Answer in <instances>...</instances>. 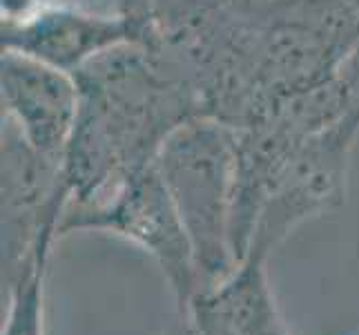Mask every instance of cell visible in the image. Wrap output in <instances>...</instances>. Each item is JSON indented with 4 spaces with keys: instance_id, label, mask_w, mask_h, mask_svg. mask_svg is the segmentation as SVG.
I'll use <instances>...</instances> for the list:
<instances>
[{
    "instance_id": "1",
    "label": "cell",
    "mask_w": 359,
    "mask_h": 335,
    "mask_svg": "<svg viewBox=\"0 0 359 335\" xmlns=\"http://www.w3.org/2000/svg\"><path fill=\"white\" fill-rule=\"evenodd\" d=\"M154 166L188 232L199 293L215 289L239 266L232 251L234 130L212 117H192L168 134Z\"/></svg>"
},
{
    "instance_id": "2",
    "label": "cell",
    "mask_w": 359,
    "mask_h": 335,
    "mask_svg": "<svg viewBox=\"0 0 359 335\" xmlns=\"http://www.w3.org/2000/svg\"><path fill=\"white\" fill-rule=\"evenodd\" d=\"M69 230H107L141 246L156 259L170 284L177 320L188 313L190 302L199 293L194 255L154 164L121 179L90 204L67 206L58 232Z\"/></svg>"
},
{
    "instance_id": "3",
    "label": "cell",
    "mask_w": 359,
    "mask_h": 335,
    "mask_svg": "<svg viewBox=\"0 0 359 335\" xmlns=\"http://www.w3.org/2000/svg\"><path fill=\"white\" fill-rule=\"evenodd\" d=\"M3 101L9 123L36 152L63 164L81 110V88L72 72L20 49L3 54Z\"/></svg>"
},
{
    "instance_id": "4",
    "label": "cell",
    "mask_w": 359,
    "mask_h": 335,
    "mask_svg": "<svg viewBox=\"0 0 359 335\" xmlns=\"http://www.w3.org/2000/svg\"><path fill=\"white\" fill-rule=\"evenodd\" d=\"M152 41L150 7L132 9L121 16H96L58 7L20 22L7 20L5 27L7 49H20L72 74L112 47H150Z\"/></svg>"
},
{
    "instance_id": "5",
    "label": "cell",
    "mask_w": 359,
    "mask_h": 335,
    "mask_svg": "<svg viewBox=\"0 0 359 335\" xmlns=\"http://www.w3.org/2000/svg\"><path fill=\"white\" fill-rule=\"evenodd\" d=\"M266 262L268 257L248 253L224 282L194 295L183 317L201 315L232 335H290L272 295Z\"/></svg>"
},
{
    "instance_id": "6",
    "label": "cell",
    "mask_w": 359,
    "mask_h": 335,
    "mask_svg": "<svg viewBox=\"0 0 359 335\" xmlns=\"http://www.w3.org/2000/svg\"><path fill=\"white\" fill-rule=\"evenodd\" d=\"M45 275L47 262L16 282L5 295L7 311L0 335H43L45 331Z\"/></svg>"
},
{
    "instance_id": "7",
    "label": "cell",
    "mask_w": 359,
    "mask_h": 335,
    "mask_svg": "<svg viewBox=\"0 0 359 335\" xmlns=\"http://www.w3.org/2000/svg\"><path fill=\"white\" fill-rule=\"evenodd\" d=\"M179 329L183 335H232L226 329H221L215 322H210L201 315H188L179 320Z\"/></svg>"
},
{
    "instance_id": "8",
    "label": "cell",
    "mask_w": 359,
    "mask_h": 335,
    "mask_svg": "<svg viewBox=\"0 0 359 335\" xmlns=\"http://www.w3.org/2000/svg\"><path fill=\"white\" fill-rule=\"evenodd\" d=\"M168 335H183V333H181V329H177L175 333H168Z\"/></svg>"
}]
</instances>
